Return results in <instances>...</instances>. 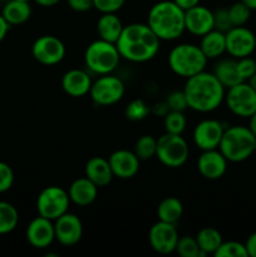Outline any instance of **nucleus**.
Here are the masks:
<instances>
[{
    "label": "nucleus",
    "instance_id": "19",
    "mask_svg": "<svg viewBox=\"0 0 256 257\" xmlns=\"http://www.w3.org/2000/svg\"><path fill=\"white\" fill-rule=\"evenodd\" d=\"M185 29L196 37H202L212 29L213 12L203 5H196L185 12Z\"/></svg>",
    "mask_w": 256,
    "mask_h": 257
},
{
    "label": "nucleus",
    "instance_id": "39",
    "mask_svg": "<svg viewBox=\"0 0 256 257\" xmlns=\"http://www.w3.org/2000/svg\"><path fill=\"white\" fill-rule=\"evenodd\" d=\"M213 25H215V29L223 33L228 32L232 28L230 17H228V12L226 8H220V9L213 12Z\"/></svg>",
    "mask_w": 256,
    "mask_h": 257
},
{
    "label": "nucleus",
    "instance_id": "4",
    "mask_svg": "<svg viewBox=\"0 0 256 257\" xmlns=\"http://www.w3.org/2000/svg\"><path fill=\"white\" fill-rule=\"evenodd\" d=\"M256 136L247 125H231L225 128L218 150L228 162H243L255 153Z\"/></svg>",
    "mask_w": 256,
    "mask_h": 257
},
{
    "label": "nucleus",
    "instance_id": "2",
    "mask_svg": "<svg viewBox=\"0 0 256 257\" xmlns=\"http://www.w3.org/2000/svg\"><path fill=\"white\" fill-rule=\"evenodd\" d=\"M188 108L195 112L210 113L225 102L226 88L213 73L202 70L187 78L183 87Z\"/></svg>",
    "mask_w": 256,
    "mask_h": 257
},
{
    "label": "nucleus",
    "instance_id": "17",
    "mask_svg": "<svg viewBox=\"0 0 256 257\" xmlns=\"http://www.w3.org/2000/svg\"><path fill=\"white\" fill-rule=\"evenodd\" d=\"M227 163L228 161L218 148L202 151L197 160V170L206 180L216 181L223 177L227 171Z\"/></svg>",
    "mask_w": 256,
    "mask_h": 257
},
{
    "label": "nucleus",
    "instance_id": "9",
    "mask_svg": "<svg viewBox=\"0 0 256 257\" xmlns=\"http://www.w3.org/2000/svg\"><path fill=\"white\" fill-rule=\"evenodd\" d=\"M124 92L125 87L122 79L110 73L99 75V78L92 83L89 95L97 105L108 107L119 102L124 95Z\"/></svg>",
    "mask_w": 256,
    "mask_h": 257
},
{
    "label": "nucleus",
    "instance_id": "22",
    "mask_svg": "<svg viewBox=\"0 0 256 257\" xmlns=\"http://www.w3.org/2000/svg\"><path fill=\"white\" fill-rule=\"evenodd\" d=\"M84 176L98 188L108 186L114 177L109 162L103 157H92L88 160L84 167Z\"/></svg>",
    "mask_w": 256,
    "mask_h": 257
},
{
    "label": "nucleus",
    "instance_id": "42",
    "mask_svg": "<svg viewBox=\"0 0 256 257\" xmlns=\"http://www.w3.org/2000/svg\"><path fill=\"white\" fill-rule=\"evenodd\" d=\"M246 251L250 257H256V232L251 233L245 242Z\"/></svg>",
    "mask_w": 256,
    "mask_h": 257
},
{
    "label": "nucleus",
    "instance_id": "47",
    "mask_svg": "<svg viewBox=\"0 0 256 257\" xmlns=\"http://www.w3.org/2000/svg\"><path fill=\"white\" fill-rule=\"evenodd\" d=\"M241 2L247 5L251 10H256V0H241Z\"/></svg>",
    "mask_w": 256,
    "mask_h": 257
},
{
    "label": "nucleus",
    "instance_id": "36",
    "mask_svg": "<svg viewBox=\"0 0 256 257\" xmlns=\"http://www.w3.org/2000/svg\"><path fill=\"white\" fill-rule=\"evenodd\" d=\"M236 65H237L238 75L242 79V82H247L256 73V60L251 58V55L236 59Z\"/></svg>",
    "mask_w": 256,
    "mask_h": 257
},
{
    "label": "nucleus",
    "instance_id": "12",
    "mask_svg": "<svg viewBox=\"0 0 256 257\" xmlns=\"http://www.w3.org/2000/svg\"><path fill=\"white\" fill-rule=\"evenodd\" d=\"M226 35V53L235 59L250 57L256 49V37L252 30L242 27H232Z\"/></svg>",
    "mask_w": 256,
    "mask_h": 257
},
{
    "label": "nucleus",
    "instance_id": "50",
    "mask_svg": "<svg viewBox=\"0 0 256 257\" xmlns=\"http://www.w3.org/2000/svg\"><path fill=\"white\" fill-rule=\"evenodd\" d=\"M255 153H256V142H255Z\"/></svg>",
    "mask_w": 256,
    "mask_h": 257
},
{
    "label": "nucleus",
    "instance_id": "41",
    "mask_svg": "<svg viewBox=\"0 0 256 257\" xmlns=\"http://www.w3.org/2000/svg\"><path fill=\"white\" fill-rule=\"evenodd\" d=\"M68 7L77 13H85L93 8V0H67Z\"/></svg>",
    "mask_w": 256,
    "mask_h": 257
},
{
    "label": "nucleus",
    "instance_id": "15",
    "mask_svg": "<svg viewBox=\"0 0 256 257\" xmlns=\"http://www.w3.org/2000/svg\"><path fill=\"white\" fill-rule=\"evenodd\" d=\"M55 240L63 246H74L82 240L83 223L77 215L65 212L54 221Z\"/></svg>",
    "mask_w": 256,
    "mask_h": 257
},
{
    "label": "nucleus",
    "instance_id": "7",
    "mask_svg": "<svg viewBox=\"0 0 256 257\" xmlns=\"http://www.w3.org/2000/svg\"><path fill=\"white\" fill-rule=\"evenodd\" d=\"M190 156V147L182 135L165 132L157 140L156 157L168 168H178L185 165Z\"/></svg>",
    "mask_w": 256,
    "mask_h": 257
},
{
    "label": "nucleus",
    "instance_id": "18",
    "mask_svg": "<svg viewBox=\"0 0 256 257\" xmlns=\"http://www.w3.org/2000/svg\"><path fill=\"white\" fill-rule=\"evenodd\" d=\"M114 177L120 180H130L140 171L141 160L133 151L117 150L108 157Z\"/></svg>",
    "mask_w": 256,
    "mask_h": 257
},
{
    "label": "nucleus",
    "instance_id": "32",
    "mask_svg": "<svg viewBox=\"0 0 256 257\" xmlns=\"http://www.w3.org/2000/svg\"><path fill=\"white\" fill-rule=\"evenodd\" d=\"M151 112H152V109H151V107L145 100L133 99L125 107L124 115L127 117V119L133 120V122H138V120H143L145 118H147Z\"/></svg>",
    "mask_w": 256,
    "mask_h": 257
},
{
    "label": "nucleus",
    "instance_id": "34",
    "mask_svg": "<svg viewBox=\"0 0 256 257\" xmlns=\"http://www.w3.org/2000/svg\"><path fill=\"white\" fill-rule=\"evenodd\" d=\"M213 256L216 257H248L245 243L238 241H222Z\"/></svg>",
    "mask_w": 256,
    "mask_h": 257
},
{
    "label": "nucleus",
    "instance_id": "10",
    "mask_svg": "<svg viewBox=\"0 0 256 257\" xmlns=\"http://www.w3.org/2000/svg\"><path fill=\"white\" fill-rule=\"evenodd\" d=\"M225 103L232 114L250 118L256 110V92L247 82H241L227 88Z\"/></svg>",
    "mask_w": 256,
    "mask_h": 257
},
{
    "label": "nucleus",
    "instance_id": "44",
    "mask_svg": "<svg viewBox=\"0 0 256 257\" xmlns=\"http://www.w3.org/2000/svg\"><path fill=\"white\" fill-rule=\"evenodd\" d=\"M9 28L10 24L4 19V17L0 14V42H3V40L5 39L8 32H9Z\"/></svg>",
    "mask_w": 256,
    "mask_h": 257
},
{
    "label": "nucleus",
    "instance_id": "3",
    "mask_svg": "<svg viewBox=\"0 0 256 257\" xmlns=\"http://www.w3.org/2000/svg\"><path fill=\"white\" fill-rule=\"evenodd\" d=\"M148 27L161 40H176L185 32V10L173 0H162L148 12Z\"/></svg>",
    "mask_w": 256,
    "mask_h": 257
},
{
    "label": "nucleus",
    "instance_id": "5",
    "mask_svg": "<svg viewBox=\"0 0 256 257\" xmlns=\"http://www.w3.org/2000/svg\"><path fill=\"white\" fill-rule=\"evenodd\" d=\"M207 58L201 50L200 45L182 43L172 48L168 54V65L178 77L190 78L205 70Z\"/></svg>",
    "mask_w": 256,
    "mask_h": 257
},
{
    "label": "nucleus",
    "instance_id": "45",
    "mask_svg": "<svg viewBox=\"0 0 256 257\" xmlns=\"http://www.w3.org/2000/svg\"><path fill=\"white\" fill-rule=\"evenodd\" d=\"M34 2L37 3L39 7L52 8V7H55V5H57L60 0H34Z\"/></svg>",
    "mask_w": 256,
    "mask_h": 257
},
{
    "label": "nucleus",
    "instance_id": "43",
    "mask_svg": "<svg viewBox=\"0 0 256 257\" xmlns=\"http://www.w3.org/2000/svg\"><path fill=\"white\" fill-rule=\"evenodd\" d=\"M173 2H175L181 9L185 10V12L200 4V0H173Z\"/></svg>",
    "mask_w": 256,
    "mask_h": 257
},
{
    "label": "nucleus",
    "instance_id": "6",
    "mask_svg": "<svg viewBox=\"0 0 256 257\" xmlns=\"http://www.w3.org/2000/svg\"><path fill=\"white\" fill-rule=\"evenodd\" d=\"M120 62V54L114 43L97 39L84 52V63L88 69L98 75L110 74Z\"/></svg>",
    "mask_w": 256,
    "mask_h": 257
},
{
    "label": "nucleus",
    "instance_id": "16",
    "mask_svg": "<svg viewBox=\"0 0 256 257\" xmlns=\"http://www.w3.org/2000/svg\"><path fill=\"white\" fill-rule=\"evenodd\" d=\"M27 240L34 248L43 250L49 247L55 240L54 221L48 220L43 216L33 218L27 227Z\"/></svg>",
    "mask_w": 256,
    "mask_h": 257
},
{
    "label": "nucleus",
    "instance_id": "25",
    "mask_svg": "<svg viewBox=\"0 0 256 257\" xmlns=\"http://www.w3.org/2000/svg\"><path fill=\"white\" fill-rule=\"evenodd\" d=\"M2 15L10 25L24 24L32 17V7L29 2L9 0L3 8Z\"/></svg>",
    "mask_w": 256,
    "mask_h": 257
},
{
    "label": "nucleus",
    "instance_id": "30",
    "mask_svg": "<svg viewBox=\"0 0 256 257\" xmlns=\"http://www.w3.org/2000/svg\"><path fill=\"white\" fill-rule=\"evenodd\" d=\"M156 151H157V140L153 136L145 135L141 136L136 141L133 152L141 161H147L152 157H156Z\"/></svg>",
    "mask_w": 256,
    "mask_h": 257
},
{
    "label": "nucleus",
    "instance_id": "37",
    "mask_svg": "<svg viewBox=\"0 0 256 257\" xmlns=\"http://www.w3.org/2000/svg\"><path fill=\"white\" fill-rule=\"evenodd\" d=\"M166 104H167L168 109L170 110H180V112H183L186 108H188L187 99H186V95H185V92H183V89L171 92L170 94L167 95Z\"/></svg>",
    "mask_w": 256,
    "mask_h": 257
},
{
    "label": "nucleus",
    "instance_id": "1",
    "mask_svg": "<svg viewBox=\"0 0 256 257\" xmlns=\"http://www.w3.org/2000/svg\"><path fill=\"white\" fill-rule=\"evenodd\" d=\"M115 45L123 59L132 63H146L157 55L161 39L148 24L132 23L124 25Z\"/></svg>",
    "mask_w": 256,
    "mask_h": 257
},
{
    "label": "nucleus",
    "instance_id": "35",
    "mask_svg": "<svg viewBox=\"0 0 256 257\" xmlns=\"http://www.w3.org/2000/svg\"><path fill=\"white\" fill-rule=\"evenodd\" d=\"M175 252H177L181 257H200L201 250L196 237L193 236H182L178 238L177 246Z\"/></svg>",
    "mask_w": 256,
    "mask_h": 257
},
{
    "label": "nucleus",
    "instance_id": "33",
    "mask_svg": "<svg viewBox=\"0 0 256 257\" xmlns=\"http://www.w3.org/2000/svg\"><path fill=\"white\" fill-rule=\"evenodd\" d=\"M227 12L232 27H242L248 22L252 10L240 0L237 3H233L230 8H227Z\"/></svg>",
    "mask_w": 256,
    "mask_h": 257
},
{
    "label": "nucleus",
    "instance_id": "8",
    "mask_svg": "<svg viewBox=\"0 0 256 257\" xmlns=\"http://www.w3.org/2000/svg\"><path fill=\"white\" fill-rule=\"evenodd\" d=\"M70 198L68 191L59 186H48L40 191L37 198V211L39 216L55 221L68 212Z\"/></svg>",
    "mask_w": 256,
    "mask_h": 257
},
{
    "label": "nucleus",
    "instance_id": "40",
    "mask_svg": "<svg viewBox=\"0 0 256 257\" xmlns=\"http://www.w3.org/2000/svg\"><path fill=\"white\" fill-rule=\"evenodd\" d=\"M125 0H93V8L98 12L105 14V13H117L124 5Z\"/></svg>",
    "mask_w": 256,
    "mask_h": 257
},
{
    "label": "nucleus",
    "instance_id": "26",
    "mask_svg": "<svg viewBox=\"0 0 256 257\" xmlns=\"http://www.w3.org/2000/svg\"><path fill=\"white\" fill-rule=\"evenodd\" d=\"M213 74L216 75L221 84L227 89V88L233 87V85L238 84L242 82L237 72V65H236L235 58H226V59H221L216 63L215 69H213Z\"/></svg>",
    "mask_w": 256,
    "mask_h": 257
},
{
    "label": "nucleus",
    "instance_id": "31",
    "mask_svg": "<svg viewBox=\"0 0 256 257\" xmlns=\"http://www.w3.org/2000/svg\"><path fill=\"white\" fill-rule=\"evenodd\" d=\"M163 125L167 133L172 135H182L187 127V119L183 112L180 110H168L163 119Z\"/></svg>",
    "mask_w": 256,
    "mask_h": 257
},
{
    "label": "nucleus",
    "instance_id": "14",
    "mask_svg": "<svg viewBox=\"0 0 256 257\" xmlns=\"http://www.w3.org/2000/svg\"><path fill=\"white\" fill-rule=\"evenodd\" d=\"M225 127L217 119H203L196 124L193 130V143L201 151L216 150L222 140Z\"/></svg>",
    "mask_w": 256,
    "mask_h": 257
},
{
    "label": "nucleus",
    "instance_id": "49",
    "mask_svg": "<svg viewBox=\"0 0 256 257\" xmlns=\"http://www.w3.org/2000/svg\"><path fill=\"white\" fill-rule=\"evenodd\" d=\"M23 2H30V0H23Z\"/></svg>",
    "mask_w": 256,
    "mask_h": 257
},
{
    "label": "nucleus",
    "instance_id": "38",
    "mask_svg": "<svg viewBox=\"0 0 256 257\" xmlns=\"http://www.w3.org/2000/svg\"><path fill=\"white\" fill-rule=\"evenodd\" d=\"M14 171L8 163L0 161V193H4L13 187Z\"/></svg>",
    "mask_w": 256,
    "mask_h": 257
},
{
    "label": "nucleus",
    "instance_id": "20",
    "mask_svg": "<svg viewBox=\"0 0 256 257\" xmlns=\"http://www.w3.org/2000/svg\"><path fill=\"white\" fill-rule=\"evenodd\" d=\"M92 78L83 69H69L62 78V88L68 95L74 98L89 94L92 87Z\"/></svg>",
    "mask_w": 256,
    "mask_h": 257
},
{
    "label": "nucleus",
    "instance_id": "46",
    "mask_svg": "<svg viewBox=\"0 0 256 257\" xmlns=\"http://www.w3.org/2000/svg\"><path fill=\"white\" fill-rule=\"evenodd\" d=\"M248 128L251 130V132L256 136V110L253 112V114L248 118Z\"/></svg>",
    "mask_w": 256,
    "mask_h": 257
},
{
    "label": "nucleus",
    "instance_id": "11",
    "mask_svg": "<svg viewBox=\"0 0 256 257\" xmlns=\"http://www.w3.org/2000/svg\"><path fill=\"white\" fill-rule=\"evenodd\" d=\"M65 45L59 38L54 35H42L38 38L32 47L33 58L43 65L59 64L65 57Z\"/></svg>",
    "mask_w": 256,
    "mask_h": 257
},
{
    "label": "nucleus",
    "instance_id": "13",
    "mask_svg": "<svg viewBox=\"0 0 256 257\" xmlns=\"http://www.w3.org/2000/svg\"><path fill=\"white\" fill-rule=\"evenodd\" d=\"M178 231L175 223L163 222L158 220L148 232V242L153 251L161 255L175 252L178 242Z\"/></svg>",
    "mask_w": 256,
    "mask_h": 257
},
{
    "label": "nucleus",
    "instance_id": "24",
    "mask_svg": "<svg viewBox=\"0 0 256 257\" xmlns=\"http://www.w3.org/2000/svg\"><path fill=\"white\" fill-rule=\"evenodd\" d=\"M200 48L207 59H216L226 53V35L223 32L212 29L201 37Z\"/></svg>",
    "mask_w": 256,
    "mask_h": 257
},
{
    "label": "nucleus",
    "instance_id": "27",
    "mask_svg": "<svg viewBox=\"0 0 256 257\" xmlns=\"http://www.w3.org/2000/svg\"><path fill=\"white\" fill-rule=\"evenodd\" d=\"M198 247L201 250V256L213 255L222 243V235L215 227H203L196 235Z\"/></svg>",
    "mask_w": 256,
    "mask_h": 257
},
{
    "label": "nucleus",
    "instance_id": "23",
    "mask_svg": "<svg viewBox=\"0 0 256 257\" xmlns=\"http://www.w3.org/2000/svg\"><path fill=\"white\" fill-rule=\"evenodd\" d=\"M123 28L124 25L122 24V20L115 15V13L102 14L97 22V33L100 39L114 43V44L122 34Z\"/></svg>",
    "mask_w": 256,
    "mask_h": 257
},
{
    "label": "nucleus",
    "instance_id": "21",
    "mask_svg": "<svg viewBox=\"0 0 256 257\" xmlns=\"http://www.w3.org/2000/svg\"><path fill=\"white\" fill-rule=\"evenodd\" d=\"M70 202L79 207H87L92 205L98 196V187L88 180L87 177H80L73 181L68 188Z\"/></svg>",
    "mask_w": 256,
    "mask_h": 257
},
{
    "label": "nucleus",
    "instance_id": "48",
    "mask_svg": "<svg viewBox=\"0 0 256 257\" xmlns=\"http://www.w3.org/2000/svg\"><path fill=\"white\" fill-rule=\"evenodd\" d=\"M247 83L251 85V87L253 88V90H255V92H256V73L252 75V77L250 78V79L247 80Z\"/></svg>",
    "mask_w": 256,
    "mask_h": 257
},
{
    "label": "nucleus",
    "instance_id": "29",
    "mask_svg": "<svg viewBox=\"0 0 256 257\" xmlns=\"http://www.w3.org/2000/svg\"><path fill=\"white\" fill-rule=\"evenodd\" d=\"M19 223V212L17 207L7 201H0V235L14 231Z\"/></svg>",
    "mask_w": 256,
    "mask_h": 257
},
{
    "label": "nucleus",
    "instance_id": "28",
    "mask_svg": "<svg viewBox=\"0 0 256 257\" xmlns=\"http://www.w3.org/2000/svg\"><path fill=\"white\" fill-rule=\"evenodd\" d=\"M183 215V205L177 197H166L157 207V217L160 221L168 223H177Z\"/></svg>",
    "mask_w": 256,
    "mask_h": 257
}]
</instances>
